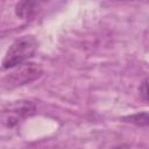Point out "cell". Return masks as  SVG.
Wrapping results in <instances>:
<instances>
[{"label":"cell","mask_w":149,"mask_h":149,"mask_svg":"<svg viewBox=\"0 0 149 149\" xmlns=\"http://www.w3.org/2000/svg\"><path fill=\"white\" fill-rule=\"evenodd\" d=\"M37 48L38 42L34 36L26 35L19 37L8 48L2 59V68L7 70L24 64L29 58L34 56Z\"/></svg>","instance_id":"obj_1"},{"label":"cell","mask_w":149,"mask_h":149,"mask_svg":"<svg viewBox=\"0 0 149 149\" xmlns=\"http://www.w3.org/2000/svg\"><path fill=\"white\" fill-rule=\"evenodd\" d=\"M42 73H43V69L40 64L24 63L20 65L19 69L6 76L3 79V84L8 88H14L36 80L37 78L41 77Z\"/></svg>","instance_id":"obj_2"},{"label":"cell","mask_w":149,"mask_h":149,"mask_svg":"<svg viewBox=\"0 0 149 149\" xmlns=\"http://www.w3.org/2000/svg\"><path fill=\"white\" fill-rule=\"evenodd\" d=\"M38 6L35 1H21L15 6V13L22 20H30L36 15Z\"/></svg>","instance_id":"obj_3"},{"label":"cell","mask_w":149,"mask_h":149,"mask_svg":"<svg viewBox=\"0 0 149 149\" xmlns=\"http://www.w3.org/2000/svg\"><path fill=\"white\" fill-rule=\"evenodd\" d=\"M122 120H125L126 122L134 123L136 126H148V123H149V118H148L147 112H139V113H135L132 115H127Z\"/></svg>","instance_id":"obj_4"},{"label":"cell","mask_w":149,"mask_h":149,"mask_svg":"<svg viewBox=\"0 0 149 149\" xmlns=\"http://www.w3.org/2000/svg\"><path fill=\"white\" fill-rule=\"evenodd\" d=\"M148 80L147 79H144L142 83H141V85H140V88H139V91H140V95L142 97V99L144 100V101H148Z\"/></svg>","instance_id":"obj_5"},{"label":"cell","mask_w":149,"mask_h":149,"mask_svg":"<svg viewBox=\"0 0 149 149\" xmlns=\"http://www.w3.org/2000/svg\"><path fill=\"white\" fill-rule=\"evenodd\" d=\"M111 149H130V148L128 146H126V144H119V146H115V147H113Z\"/></svg>","instance_id":"obj_6"}]
</instances>
